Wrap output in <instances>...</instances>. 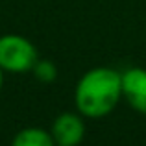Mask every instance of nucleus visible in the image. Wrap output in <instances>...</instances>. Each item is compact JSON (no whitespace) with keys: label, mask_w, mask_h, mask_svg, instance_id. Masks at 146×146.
<instances>
[{"label":"nucleus","mask_w":146,"mask_h":146,"mask_svg":"<svg viewBox=\"0 0 146 146\" xmlns=\"http://www.w3.org/2000/svg\"><path fill=\"white\" fill-rule=\"evenodd\" d=\"M39 59L37 48L28 37L19 33L0 35V68L7 74L32 72Z\"/></svg>","instance_id":"f03ea898"},{"label":"nucleus","mask_w":146,"mask_h":146,"mask_svg":"<svg viewBox=\"0 0 146 146\" xmlns=\"http://www.w3.org/2000/svg\"><path fill=\"white\" fill-rule=\"evenodd\" d=\"M4 74H6V72L0 68V91H2V87H4Z\"/></svg>","instance_id":"0eeeda50"},{"label":"nucleus","mask_w":146,"mask_h":146,"mask_svg":"<svg viewBox=\"0 0 146 146\" xmlns=\"http://www.w3.org/2000/svg\"><path fill=\"white\" fill-rule=\"evenodd\" d=\"M33 76L43 83H52L57 78V67L48 59H37V63L32 68Z\"/></svg>","instance_id":"423d86ee"},{"label":"nucleus","mask_w":146,"mask_h":146,"mask_svg":"<svg viewBox=\"0 0 146 146\" xmlns=\"http://www.w3.org/2000/svg\"><path fill=\"white\" fill-rule=\"evenodd\" d=\"M11 146H56V143L52 139L50 129L30 126L15 133V137L11 139Z\"/></svg>","instance_id":"39448f33"},{"label":"nucleus","mask_w":146,"mask_h":146,"mask_svg":"<svg viewBox=\"0 0 146 146\" xmlns=\"http://www.w3.org/2000/svg\"><path fill=\"white\" fill-rule=\"evenodd\" d=\"M122 74V98L133 111L146 115V68L131 67Z\"/></svg>","instance_id":"20e7f679"},{"label":"nucleus","mask_w":146,"mask_h":146,"mask_svg":"<svg viewBox=\"0 0 146 146\" xmlns=\"http://www.w3.org/2000/svg\"><path fill=\"white\" fill-rule=\"evenodd\" d=\"M50 133L56 146H80L85 139V117L78 111H65L54 118Z\"/></svg>","instance_id":"7ed1b4c3"},{"label":"nucleus","mask_w":146,"mask_h":146,"mask_svg":"<svg viewBox=\"0 0 146 146\" xmlns=\"http://www.w3.org/2000/svg\"><path fill=\"white\" fill-rule=\"evenodd\" d=\"M122 100V74L111 67H94L82 74L74 89L76 111L85 118H104Z\"/></svg>","instance_id":"f257e3e1"}]
</instances>
